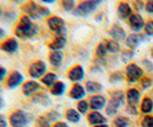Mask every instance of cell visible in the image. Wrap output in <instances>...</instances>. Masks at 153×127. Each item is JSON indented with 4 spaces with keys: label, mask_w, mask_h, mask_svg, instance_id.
<instances>
[{
    "label": "cell",
    "mask_w": 153,
    "mask_h": 127,
    "mask_svg": "<svg viewBox=\"0 0 153 127\" xmlns=\"http://www.w3.org/2000/svg\"><path fill=\"white\" fill-rule=\"evenodd\" d=\"M38 32V26L36 25L29 16H23L19 20V25L16 28V35L22 39H30L34 36Z\"/></svg>",
    "instance_id": "cell-1"
},
{
    "label": "cell",
    "mask_w": 153,
    "mask_h": 127,
    "mask_svg": "<svg viewBox=\"0 0 153 127\" xmlns=\"http://www.w3.org/2000/svg\"><path fill=\"white\" fill-rule=\"evenodd\" d=\"M24 9L26 10V13L30 15L31 18H39V17H42L49 14V10L45 8V7H41L37 5L36 2H30L27 4Z\"/></svg>",
    "instance_id": "cell-2"
},
{
    "label": "cell",
    "mask_w": 153,
    "mask_h": 127,
    "mask_svg": "<svg viewBox=\"0 0 153 127\" xmlns=\"http://www.w3.org/2000/svg\"><path fill=\"white\" fill-rule=\"evenodd\" d=\"M100 4V1H85L82 4H80L76 7L74 15L76 16H87L90 13H93L95 10L97 5Z\"/></svg>",
    "instance_id": "cell-3"
},
{
    "label": "cell",
    "mask_w": 153,
    "mask_h": 127,
    "mask_svg": "<svg viewBox=\"0 0 153 127\" xmlns=\"http://www.w3.org/2000/svg\"><path fill=\"white\" fill-rule=\"evenodd\" d=\"M27 121V116L22 110H19L10 116V124L13 127H25Z\"/></svg>",
    "instance_id": "cell-4"
},
{
    "label": "cell",
    "mask_w": 153,
    "mask_h": 127,
    "mask_svg": "<svg viewBox=\"0 0 153 127\" xmlns=\"http://www.w3.org/2000/svg\"><path fill=\"white\" fill-rule=\"evenodd\" d=\"M122 103H123V94L120 93V92L115 93V94L113 95V98H112V100L108 103V108H106V112H108V115L115 114L118 108L121 106Z\"/></svg>",
    "instance_id": "cell-5"
},
{
    "label": "cell",
    "mask_w": 153,
    "mask_h": 127,
    "mask_svg": "<svg viewBox=\"0 0 153 127\" xmlns=\"http://www.w3.org/2000/svg\"><path fill=\"white\" fill-rule=\"evenodd\" d=\"M46 69H47V66L44 61H36L31 65V67L29 69V74H30V76L38 78L45 74Z\"/></svg>",
    "instance_id": "cell-6"
},
{
    "label": "cell",
    "mask_w": 153,
    "mask_h": 127,
    "mask_svg": "<svg viewBox=\"0 0 153 127\" xmlns=\"http://www.w3.org/2000/svg\"><path fill=\"white\" fill-rule=\"evenodd\" d=\"M64 25H65L64 20L62 18H59V17L54 16V17H51V18L48 19V26H49V28H51V31L57 32L58 35L62 32H64Z\"/></svg>",
    "instance_id": "cell-7"
},
{
    "label": "cell",
    "mask_w": 153,
    "mask_h": 127,
    "mask_svg": "<svg viewBox=\"0 0 153 127\" xmlns=\"http://www.w3.org/2000/svg\"><path fill=\"white\" fill-rule=\"evenodd\" d=\"M22 81H23L22 74H19V72H13V73L10 74L9 78H8V81H7V85H8V88L14 89V88L19 86V84L22 83Z\"/></svg>",
    "instance_id": "cell-8"
},
{
    "label": "cell",
    "mask_w": 153,
    "mask_h": 127,
    "mask_svg": "<svg viewBox=\"0 0 153 127\" xmlns=\"http://www.w3.org/2000/svg\"><path fill=\"white\" fill-rule=\"evenodd\" d=\"M83 69L81 66H76L69 72V78L73 82H78L83 78Z\"/></svg>",
    "instance_id": "cell-9"
},
{
    "label": "cell",
    "mask_w": 153,
    "mask_h": 127,
    "mask_svg": "<svg viewBox=\"0 0 153 127\" xmlns=\"http://www.w3.org/2000/svg\"><path fill=\"white\" fill-rule=\"evenodd\" d=\"M17 48H19V43H17V41L15 39H9V40L5 41L1 45V49L4 51H6V52H8V53L15 52V51L17 50Z\"/></svg>",
    "instance_id": "cell-10"
},
{
    "label": "cell",
    "mask_w": 153,
    "mask_h": 127,
    "mask_svg": "<svg viewBox=\"0 0 153 127\" xmlns=\"http://www.w3.org/2000/svg\"><path fill=\"white\" fill-rule=\"evenodd\" d=\"M127 75L130 78V81H135L142 76V69L136 65H129L127 67Z\"/></svg>",
    "instance_id": "cell-11"
},
{
    "label": "cell",
    "mask_w": 153,
    "mask_h": 127,
    "mask_svg": "<svg viewBox=\"0 0 153 127\" xmlns=\"http://www.w3.org/2000/svg\"><path fill=\"white\" fill-rule=\"evenodd\" d=\"M40 85L36 81H29L23 85V93L25 95H31L36 91H38Z\"/></svg>",
    "instance_id": "cell-12"
},
{
    "label": "cell",
    "mask_w": 153,
    "mask_h": 127,
    "mask_svg": "<svg viewBox=\"0 0 153 127\" xmlns=\"http://www.w3.org/2000/svg\"><path fill=\"white\" fill-rule=\"evenodd\" d=\"M65 43H66L65 36H64V35H58L57 38L55 39L51 45H49V48L54 51H58L59 49H62V48L65 47Z\"/></svg>",
    "instance_id": "cell-13"
},
{
    "label": "cell",
    "mask_w": 153,
    "mask_h": 127,
    "mask_svg": "<svg viewBox=\"0 0 153 127\" xmlns=\"http://www.w3.org/2000/svg\"><path fill=\"white\" fill-rule=\"evenodd\" d=\"M49 61L53 66L59 67L62 61H63V53L61 51H53L49 55Z\"/></svg>",
    "instance_id": "cell-14"
},
{
    "label": "cell",
    "mask_w": 153,
    "mask_h": 127,
    "mask_svg": "<svg viewBox=\"0 0 153 127\" xmlns=\"http://www.w3.org/2000/svg\"><path fill=\"white\" fill-rule=\"evenodd\" d=\"M104 104H105V98H103L101 95H95L90 100V107L93 110H98L103 108Z\"/></svg>",
    "instance_id": "cell-15"
},
{
    "label": "cell",
    "mask_w": 153,
    "mask_h": 127,
    "mask_svg": "<svg viewBox=\"0 0 153 127\" xmlns=\"http://www.w3.org/2000/svg\"><path fill=\"white\" fill-rule=\"evenodd\" d=\"M88 119H89V123L93 124V125H102L103 123H105L106 119L103 117L102 115L97 111H94L88 116Z\"/></svg>",
    "instance_id": "cell-16"
},
{
    "label": "cell",
    "mask_w": 153,
    "mask_h": 127,
    "mask_svg": "<svg viewBox=\"0 0 153 127\" xmlns=\"http://www.w3.org/2000/svg\"><path fill=\"white\" fill-rule=\"evenodd\" d=\"M70 95H71V98H73V99H76V100L81 99L83 95H85V90H83V88L81 85L76 84V85L72 88V90H71Z\"/></svg>",
    "instance_id": "cell-17"
},
{
    "label": "cell",
    "mask_w": 153,
    "mask_h": 127,
    "mask_svg": "<svg viewBox=\"0 0 153 127\" xmlns=\"http://www.w3.org/2000/svg\"><path fill=\"white\" fill-rule=\"evenodd\" d=\"M130 25L135 31H138L143 27V19L140 15H133L130 17Z\"/></svg>",
    "instance_id": "cell-18"
},
{
    "label": "cell",
    "mask_w": 153,
    "mask_h": 127,
    "mask_svg": "<svg viewBox=\"0 0 153 127\" xmlns=\"http://www.w3.org/2000/svg\"><path fill=\"white\" fill-rule=\"evenodd\" d=\"M131 13V9L130 7L128 6L127 4H120L119 5V8H118V14L121 18H127L128 16Z\"/></svg>",
    "instance_id": "cell-19"
},
{
    "label": "cell",
    "mask_w": 153,
    "mask_h": 127,
    "mask_svg": "<svg viewBox=\"0 0 153 127\" xmlns=\"http://www.w3.org/2000/svg\"><path fill=\"white\" fill-rule=\"evenodd\" d=\"M65 92V84L63 82H56L51 86V93L54 95H62Z\"/></svg>",
    "instance_id": "cell-20"
},
{
    "label": "cell",
    "mask_w": 153,
    "mask_h": 127,
    "mask_svg": "<svg viewBox=\"0 0 153 127\" xmlns=\"http://www.w3.org/2000/svg\"><path fill=\"white\" fill-rule=\"evenodd\" d=\"M56 80H57V76L54 73H48L42 77V83L46 86H53L56 83Z\"/></svg>",
    "instance_id": "cell-21"
},
{
    "label": "cell",
    "mask_w": 153,
    "mask_h": 127,
    "mask_svg": "<svg viewBox=\"0 0 153 127\" xmlns=\"http://www.w3.org/2000/svg\"><path fill=\"white\" fill-rule=\"evenodd\" d=\"M110 34H111V36L115 40H122V39L125 38V31L122 30L121 27H119V26H114L111 32H110Z\"/></svg>",
    "instance_id": "cell-22"
},
{
    "label": "cell",
    "mask_w": 153,
    "mask_h": 127,
    "mask_svg": "<svg viewBox=\"0 0 153 127\" xmlns=\"http://www.w3.org/2000/svg\"><path fill=\"white\" fill-rule=\"evenodd\" d=\"M127 98L130 104H136L138 102V100H140V93H138L137 90H129Z\"/></svg>",
    "instance_id": "cell-23"
},
{
    "label": "cell",
    "mask_w": 153,
    "mask_h": 127,
    "mask_svg": "<svg viewBox=\"0 0 153 127\" xmlns=\"http://www.w3.org/2000/svg\"><path fill=\"white\" fill-rule=\"evenodd\" d=\"M66 118H68V120L72 121V123H78V121L80 120L79 114L76 112V110H73V109H70V110L66 111Z\"/></svg>",
    "instance_id": "cell-24"
},
{
    "label": "cell",
    "mask_w": 153,
    "mask_h": 127,
    "mask_svg": "<svg viewBox=\"0 0 153 127\" xmlns=\"http://www.w3.org/2000/svg\"><path fill=\"white\" fill-rule=\"evenodd\" d=\"M86 88H87V91L90 92V93H94V92H98L102 90V86L101 84L96 82H87L86 83Z\"/></svg>",
    "instance_id": "cell-25"
},
{
    "label": "cell",
    "mask_w": 153,
    "mask_h": 127,
    "mask_svg": "<svg viewBox=\"0 0 153 127\" xmlns=\"http://www.w3.org/2000/svg\"><path fill=\"white\" fill-rule=\"evenodd\" d=\"M140 41V36L138 34H134V35H130L127 39V45L130 48H136V45H138V42Z\"/></svg>",
    "instance_id": "cell-26"
},
{
    "label": "cell",
    "mask_w": 153,
    "mask_h": 127,
    "mask_svg": "<svg viewBox=\"0 0 153 127\" xmlns=\"http://www.w3.org/2000/svg\"><path fill=\"white\" fill-rule=\"evenodd\" d=\"M152 107H153L152 100H150L149 98L144 99L143 104H142V111H143V112H150V111L152 110Z\"/></svg>",
    "instance_id": "cell-27"
},
{
    "label": "cell",
    "mask_w": 153,
    "mask_h": 127,
    "mask_svg": "<svg viewBox=\"0 0 153 127\" xmlns=\"http://www.w3.org/2000/svg\"><path fill=\"white\" fill-rule=\"evenodd\" d=\"M106 48L111 52H118V51L120 50V47H119V45L115 41H108V45H106Z\"/></svg>",
    "instance_id": "cell-28"
},
{
    "label": "cell",
    "mask_w": 153,
    "mask_h": 127,
    "mask_svg": "<svg viewBox=\"0 0 153 127\" xmlns=\"http://www.w3.org/2000/svg\"><path fill=\"white\" fill-rule=\"evenodd\" d=\"M114 125L117 127H127L128 126V120L123 117H119L117 118L114 121Z\"/></svg>",
    "instance_id": "cell-29"
},
{
    "label": "cell",
    "mask_w": 153,
    "mask_h": 127,
    "mask_svg": "<svg viewBox=\"0 0 153 127\" xmlns=\"http://www.w3.org/2000/svg\"><path fill=\"white\" fill-rule=\"evenodd\" d=\"M106 50H108L106 45H104V43H101V45L97 47L96 53H97V56H100V57H104V56H105V53H106Z\"/></svg>",
    "instance_id": "cell-30"
},
{
    "label": "cell",
    "mask_w": 153,
    "mask_h": 127,
    "mask_svg": "<svg viewBox=\"0 0 153 127\" xmlns=\"http://www.w3.org/2000/svg\"><path fill=\"white\" fill-rule=\"evenodd\" d=\"M78 109L80 112L85 114L87 110H88V102L87 101H80L78 103Z\"/></svg>",
    "instance_id": "cell-31"
},
{
    "label": "cell",
    "mask_w": 153,
    "mask_h": 127,
    "mask_svg": "<svg viewBox=\"0 0 153 127\" xmlns=\"http://www.w3.org/2000/svg\"><path fill=\"white\" fill-rule=\"evenodd\" d=\"M63 7L65 10H72L73 9V7H74V1H63Z\"/></svg>",
    "instance_id": "cell-32"
},
{
    "label": "cell",
    "mask_w": 153,
    "mask_h": 127,
    "mask_svg": "<svg viewBox=\"0 0 153 127\" xmlns=\"http://www.w3.org/2000/svg\"><path fill=\"white\" fill-rule=\"evenodd\" d=\"M143 127H153V118L152 117H146L143 120Z\"/></svg>",
    "instance_id": "cell-33"
},
{
    "label": "cell",
    "mask_w": 153,
    "mask_h": 127,
    "mask_svg": "<svg viewBox=\"0 0 153 127\" xmlns=\"http://www.w3.org/2000/svg\"><path fill=\"white\" fill-rule=\"evenodd\" d=\"M146 32L149 34H153V22H149L146 25Z\"/></svg>",
    "instance_id": "cell-34"
},
{
    "label": "cell",
    "mask_w": 153,
    "mask_h": 127,
    "mask_svg": "<svg viewBox=\"0 0 153 127\" xmlns=\"http://www.w3.org/2000/svg\"><path fill=\"white\" fill-rule=\"evenodd\" d=\"M0 127H7V120L2 115H0Z\"/></svg>",
    "instance_id": "cell-35"
},
{
    "label": "cell",
    "mask_w": 153,
    "mask_h": 127,
    "mask_svg": "<svg viewBox=\"0 0 153 127\" xmlns=\"http://www.w3.org/2000/svg\"><path fill=\"white\" fill-rule=\"evenodd\" d=\"M6 74H7V70L4 67H0V81H2L6 77Z\"/></svg>",
    "instance_id": "cell-36"
},
{
    "label": "cell",
    "mask_w": 153,
    "mask_h": 127,
    "mask_svg": "<svg viewBox=\"0 0 153 127\" xmlns=\"http://www.w3.org/2000/svg\"><path fill=\"white\" fill-rule=\"evenodd\" d=\"M146 9L149 10V12H151V13H153V1H149V2H147Z\"/></svg>",
    "instance_id": "cell-37"
},
{
    "label": "cell",
    "mask_w": 153,
    "mask_h": 127,
    "mask_svg": "<svg viewBox=\"0 0 153 127\" xmlns=\"http://www.w3.org/2000/svg\"><path fill=\"white\" fill-rule=\"evenodd\" d=\"M54 127H69L65 123H62V121H59V123H57V124H55V126Z\"/></svg>",
    "instance_id": "cell-38"
},
{
    "label": "cell",
    "mask_w": 153,
    "mask_h": 127,
    "mask_svg": "<svg viewBox=\"0 0 153 127\" xmlns=\"http://www.w3.org/2000/svg\"><path fill=\"white\" fill-rule=\"evenodd\" d=\"M5 36V31L2 28H0V39H2Z\"/></svg>",
    "instance_id": "cell-39"
},
{
    "label": "cell",
    "mask_w": 153,
    "mask_h": 127,
    "mask_svg": "<svg viewBox=\"0 0 153 127\" xmlns=\"http://www.w3.org/2000/svg\"><path fill=\"white\" fill-rule=\"evenodd\" d=\"M147 85H150V81L149 80H144V86H147Z\"/></svg>",
    "instance_id": "cell-40"
},
{
    "label": "cell",
    "mask_w": 153,
    "mask_h": 127,
    "mask_svg": "<svg viewBox=\"0 0 153 127\" xmlns=\"http://www.w3.org/2000/svg\"><path fill=\"white\" fill-rule=\"evenodd\" d=\"M4 106V102H2V100H1V98H0V108Z\"/></svg>",
    "instance_id": "cell-41"
},
{
    "label": "cell",
    "mask_w": 153,
    "mask_h": 127,
    "mask_svg": "<svg viewBox=\"0 0 153 127\" xmlns=\"http://www.w3.org/2000/svg\"><path fill=\"white\" fill-rule=\"evenodd\" d=\"M96 127H108V126H106V125H97Z\"/></svg>",
    "instance_id": "cell-42"
},
{
    "label": "cell",
    "mask_w": 153,
    "mask_h": 127,
    "mask_svg": "<svg viewBox=\"0 0 153 127\" xmlns=\"http://www.w3.org/2000/svg\"><path fill=\"white\" fill-rule=\"evenodd\" d=\"M1 14H2V10H1V7H0V15H1Z\"/></svg>",
    "instance_id": "cell-43"
}]
</instances>
